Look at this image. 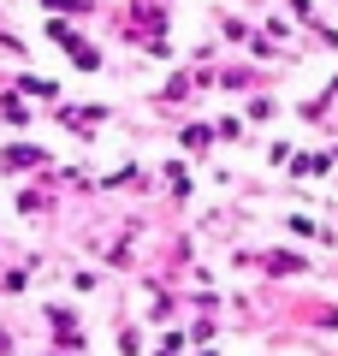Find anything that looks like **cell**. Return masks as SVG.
I'll return each mask as SVG.
<instances>
[{
	"mask_svg": "<svg viewBox=\"0 0 338 356\" xmlns=\"http://www.w3.org/2000/svg\"><path fill=\"white\" fill-rule=\"evenodd\" d=\"M6 166H36V149H30V143H13V149H6Z\"/></svg>",
	"mask_w": 338,
	"mask_h": 356,
	"instance_id": "obj_1",
	"label": "cell"
}]
</instances>
